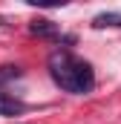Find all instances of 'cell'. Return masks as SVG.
Returning <instances> with one entry per match:
<instances>
[{
	"instance_id": "6da1fadb",
	"label": "cell",
	"mask_w": 121,
	"mask_h": 124,
	"mask_svg": "<svg viewBox=\"0 0 121 124\" xmlns=\"http://www.w3.org/2000/svg\"><path fill=\"white\" fill-rule=\"evenodd\" d=\"M49 75L60 90L75 93V95H84L95 87V72L90 63L69 55V52H60V49L49 55Z\"/></svg>"
},
{
	"instance_id": "5b68a950",
	"label": "cell",
	"mask_w": 121,
	"mask_h": 124,
	"mask_svg": "<svg viewBox=\"0 0 121 124\" xmlns=\"http://www.w3.org/2000/svg\"><path fill=\"white\" fill-rule=\"evenodd\" d=\"M23 69L20 66H0V78H17Z\"/></svg>"
},
{
	"instance_id": "277c9868",
	"label": "cell",
	"mask_w": 121,
	"mask_h": 124,
	"mask_svg": "<svg viewBox=\"0 0 121 124\" xmlns=\"http://www.w3.org/2000/svg\"><path fill=\"white\" fill-rule=\"evenodd\" d=\"M92 26H95V29H104V26H121V15H115V12L95 15V17H92Z\"/></svg>"
},
{
	"instance_id": "7a4b0ae2",
	"label": "cell",
	"mask_w": 121,
	"mask_h": 124,
	"mask_svg": "<svg viewBox=\"0 0 121 124\" xmlns=\"http://www.w3.org/2000/svg\"><path fill=\"white\" fill-rule=\"evenodd\" d=\"M29 35H35V38H58V23H52V20H32Z\"/></svg>"
},
{
	"instance_id": "3957f363",
	"label": "cell",
	"mask_w": 121,
	"mask_h": 124,
	"mask_svg": "<svg viewBox=\"0 0 121 124\" xmlns=\"http://www.w3.org/2000/svg\"><path fill=\"white\" fill-rule=\"evenodd\" d=\"M23 110H26L23 101H17V98H12V95L0 93V116H20Z\"/></svg>"
}]
</instances>
